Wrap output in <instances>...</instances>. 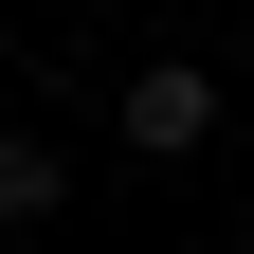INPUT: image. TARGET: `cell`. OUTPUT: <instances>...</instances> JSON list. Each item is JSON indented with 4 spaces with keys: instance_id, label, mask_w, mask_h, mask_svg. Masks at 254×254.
Wrapping results in <instances>:
<instances>
[{
    "instance_id": "obj_5",
    "label": "cell",
    "mask_w": 254,
    "mask_h": 254,
    "mask_svg": "<svg viewBox=\"0 0 254 254\" xmlns=\"http://www.w3.org/2000/svg\"><path fill=\"white\" fill-rule=\"evenodd\" d=\"M236 73H254V55H236Z\"/></svg>"
},
{
    "instance_id": "obj_2",
    "label": "cell",
    "mask_w": 254,
    "mask_h": 254,
    "mask_svg": "<svg viewBox=\"0 0 254 254\" xmlns=\"http://www.w3.org/2000/svg\"><path fill=\"white\" fill-rule=\"evenodd\" d=\"M55 200H73V164H55V127H0V236H37Z\"/></svg>"
},
{
    "instance_id": "obj_1",
    "label": "cell",
    "mask_w": 254,
    "mask_h": 254,
    "mask_svg": "<svg viewBox=\"0 0 254 254\" xmlns=\"http://www.w3.org/2000/svg\"><path fill=\"white\" fill-rule=\"evenodd\" d=\"M218 109H236V91H218L200 55H127V73H109V127L145 145V164H200V145H218Z\"/></svg>"
},
{
    "instance_id": "obj_4",
    "label": "cell",
    "mask_w": 254,
    "mask_h": 254,
    "mask_svg": "<svg viewBox=\"0 0 254 254\" xmlns=\"http://www.w3.org/2000/svg\"><path fill=\"white\" fill-rule=\"evenodd\" d=\"M218 254H254V218H236V236H218Z\"/></svg>"
},
{
    "instance_id": "obj_3",
    "label": "cell",
    "mask_w": 254,
    "mask_h": 254,
    "mask_svg": "<svg viewBox=\"0 0 254 254\" xmlns=\"http://www.w3.org/2000/svg\"><path fill=\"white\" fill-rule=\"evenodd\" d=\"M0 55H18V0H0Z\"/></svg>"
}]
</instances>
